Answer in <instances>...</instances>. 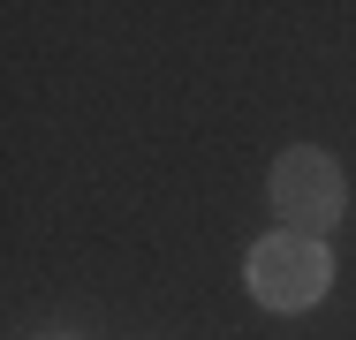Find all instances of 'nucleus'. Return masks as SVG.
<instances>
[{"instance_id":"f03ea898","label":"nucleus","mask_w":356,"mask_h":340,"mask_svg":"<svg viewBox=\"0 0 356 340\" xmlns=\"http://www.w3.org/2000/svg\"><path fill=\"white\" fill-rule=\"evenodd\" d=\"M326 280H334V257H326V242H311V235H266L258 250H250V295L266 303V310H311L318 295H326Z\"/></svg>"},{"instance_id":"f257e3e1","label":"nucleus","mask_w":356,"mask_h":340,"mask_svg":"<svg viewBox=\"0 0 356 340\" xmlns=\"http://www.w3.org/2000/svg\"><path fill=\"white\" fill-rule=\"evenodd\" d=\"M273 212H281L288 235H326L341 212H349V182H341V167H334V151H311V144H296L273 159Z\"/></svg>"}]
</instances>
